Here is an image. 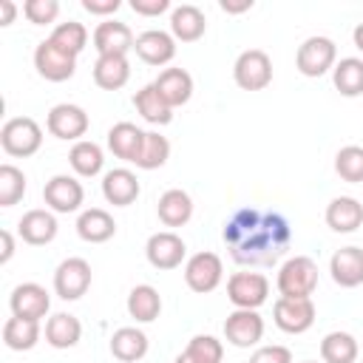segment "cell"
<instances>
[{"label":"cell","instance_id":"cell-1","mask_svg":"<svg viewBox=\"0 0 363 363\" xmlns=\"http://www.w3.org/2000/svg\"><path fill=\"white\" fill-rule=\"evenodd\" d=\"M221 238L230 250V258L241 267H272L286 255L292 244V227L286 216L275 210L238 207L230 221H224Z\"/></svg>","mask_w":363,"mask_h":363},{"label":"cell","instance_id":"cell-2","mask_svg":"<svg viewBox=\"0 0 363 363\" xmlns=\"http://www.w3.org/2000/svg\"><path fill=\"white\" fill-rule=\"evenodd\" d=\"M275 286L281 298H312L318 289V264L306 255H292L281 264Z\"/></svg>","mask_w":363,"mask_h":363},{"label":"cell","instance_id":"cell-3","mask_svg":"<svg viewBox=\"0 0 363 363\" xmlns=\"http://www.w3.org/2000/svg\"><path fill=\"white\" fill-rule=\"evenodd\" d=\"M0 145L14 159H28L43 145V128L31 116H14L0 128Z\"/></svg>","mask_w":363,"mask_h":363},{"label":"cell","instance_id":"cell-4","mask_svg":"<svg viewBox=\"0 0 363 363\" xmlns=\"http://www.w3.org/2000/svg\"><path fill=\"white\" fill-rule=\"evenodd\" d=\"M227 298L235 309H258L269 298V278L264 272H233L227 278Z\"/></svg>","mask_w":363,"mask_h":363},{"label":"cell","instance_id":"cell-5","mask_svg":"<svg viewBox=\"0 0 363 363\" xmlns=\"http://www.w3.org/2000/svg\"><path fill=\"white\" fill-rule=\"evenodd\" d=\"M335 60H337V45L329 40V37H306L301 45H298V54H295V68L303 74V77H323L326 71L335 68Z\"/></svg>","mask_w":363,"mask_h":363},{"label":"cell","instance_id":"cell-6","mask_svg":"<svg viewBox=\"0 0 363 363\" xmlns=\"http://www.w3.org/2000/svg\"><path fill=\"white\" fill-rule=\"evenodd\" d=\"M233 79L244 91H264L272 82V60L261 48H247L233 65Z\"/></svg>","mask_w":363,"mask_h":363},{"label":"cell","instance_id":"cell-7","mask_svg":"<svg viewBox=\"0 0 363 363\" xmlns=\"http://www.w3.org/2000/svg\"><path fill=\"white\" fill-rule=\"evenodd\" d=\"M272 320L286 335H303L315 323L312 298H278L272 303Z\"/></svg>","mask_w":363,"mask_h":363},{"label":"cell","instance_id":"cell-8","mask_svg":"<svg viewBox=\"0 0 363 363\" xmlns=\"http://www.w3.org/2000/svg\"><path fill=\"white\" fill-rule=\"evenodd\" d=\"M221 278H224V264L216 252H207V250L196 252L184 264V284L199 295L213 292L221 284Z\"/></svg>","mask_w":363,"mask_h":363},{"label":"cell","instance_id":"cell-9","mask_svg":"<svg viewBox=\"0 0 363 363\" xmlns=\"http://www.w3.org/2000/svg\"><path fill=\"white\" fill-rule=\"evenodd\" d=\"M88 113L85 108L79 105H71V102H60L48 111V119H45V128L51 136L57 139H65V142H79L85 133H88Z\"/></svg>","mask_w":363,"mask_h":363},{"label":"cell","instance_id":"cell-10","mask_svg":"<svg viewBox=\"0 0 363 363\" xmlns=\"http://www.w3.org/2000/svg\"><path fill=\"white\" fill-rule=\"evenodd\" d=\"M34 68H37V74H40L43 79H48V82H65V79H71L74 71H77V57L65 54V51L57 48L51 40H43V43H37V48H34Z\"/></svg>","mask_w":363,"mask_h":363},{"label":"cell","instance_id":"cell-11","mask_svg":"<svg viewBox=\"0 0 363 363\" xmlns=\"http://www.w3.org/2000/svg\"><path fill=\"white\" fill-rule=\"evenodd\" d=\"M91 286V264L85 258H65L57 269H54V292L62 301H77L88 292Z\"/></svg>","mask_w":363,"mask_h":363},{"label":"cell","instance_id":"cell-12","mask_svg":"<svg viewBox=\"0 0 363 363\" xmlns=\"http://www.w3.org/2000/svg\"><path fill=\"white\" fill-rule=\"evenodd\" d=\"M145 255H147L150 267H156V269H176V267H182V261L187 255V244L173 230H162L147 238Z\"/></svg>","mask_w":363,"mask_h":363},{"label":"cell","instance_id":"cell-13","mask_svg":"<svg viewBox=\"0 0 363 363\" xmlns=\"http://www.w3.org/2000/svg\"><path fill=\"white\" fill-rule=\"evenodd\" d=\"M224 337L235 349H250L264 337V318L258 309H235L224 320Z\"/></svg>","mask_w":363,"mask_h":363},{"label":"cell","instance_id":"cell-14","mask_svg":"<svg viewBox=\"0 0 363 363\" xmlns=\"http://www.w3.org/2000/svg\"><path fill=\"white\" fill-rule=\"evenodd\" d=\"M43 199H45L51 213H74V210H79V204L85 199V190H82V184L74 176L57 173V176H51L45 182Z\"/></svg>","mask_w":363,"mask_h":363},{"label":"cell","instance_id":"cell-15","mask_svg":"<svg viewBox=\"0 0 363 363\" xmlns=\"http://www.w3.org/2000/svg\"><path fill=\"white\" fill-rule=\"evenodd\" d=\"M9 306H11V315L17 318H31V320H40L48 315L51 309V298L45 292V286L34 284V281H26V284H17L9 295Z\"/></svg>","mask_w":363,"mask_h":363},{"label":"cell","instance_id":"cell-16","mask_svg":"<svg viewBox=\"0 0 363 363\" xmlns=\"http://www.w3.org/2000/svg\"><path fill=\"white\" fill-rule=\"evenodd\" d=\"M133 43H136L133 31L119 20H105V23H99L94 28V48H96L99 57H111V54L128 57Z\"/></svg>","mask_w":363,"mask_h":363},{"label":"cell","instance_id":"cell-17","mask_svg":"<svg viewBox=\"0 0 363 363\" xmlns=\"http://www.w3.org/2000/svg\"><path fill=\"white\" fill-rule=\"evenodd\" d=\"M133 51L147 65H167L176 57V40H173V34H167L162 28H147L136 37Z\"/></svg>","mask_w":363,"mask_h":363},{"label":"cell","instance_id":"cell-18","mask_svg":"<svg viewBox=\"0 0 363 363\" xmlns=\"http://www.w3.org/2000/svg\"><path fill=\"white\" fill-rule=\"evenodd\" d=\"M139 179L128 167H113L102 176V196L113 207H130L139 199Z\"/></svg>","mask_w":363,"mask_h":363},{"label":"cell","instance_id":"cell-19","mask_svg":"<svg viewBox=\"0 0 363 363\" xmlns=\"http://www.w3.org/2000/svg\"><path fill=\"white\" fill-rule=\"evenodd\" d=\"M57 230H60V224H57V216L51 213V210H28L23 218H20V224H17V233H20V238L26 241V244H31V247H43V244H51L54 238H57Z\"/></svg>","mask_w":363,"mask_h":363},{"label":"cell","instance_id":"cell-20","mask_svg":"<svg viewBox=\"0 0 363 363\" xmlns=\"http://www.w3.org/2000/svg\"><path fill=\"white\" fill-rule=\"evenodd\" d=\"M332 281L343 289H354L363 284V250L360 247H340L329 261Z\"/></svg>","mask_w":363,"mask_h":363},{"label":"cell","instance_id":"cell-21","mask_svg":"<svg viewBox=\"0 0 363 363\" xmlns=\"http://www.w3.org/2000/svg\"><path fill=\"white\" fill-rule=\"evenodd\" d=\"M77 235L88 244H105L116 235V221L108 210L102 207H91V210H82L79 218H77Z\"/></svg>","mask_w":363,"mask_h":363},{"label":"cell","instance_id":"cell-22","mask_svg":"<svg viewBox=\"0 0 363 363\" xmlns=\"http://www.w3.org/2000/svg\"><path fill=\"white\" fill-rule=\"evenodd\" d=\"M153 85H156V91L162 94V99L170 108H179L184 102H190V96H193V77L184 68H164V71H159Z\"/></svg>","mask_w":363,"mask_h":363},{"label":"cell","instance_id":"cell-23","mask_svg":"<svg viewBox=\"0 0 363 363\" xmlns=\"http://www.w3.org/2000/svg\"><path fill=\"white\" fill-rule=\"evenodd\" d=\"M142 142H145V130L136 128L133 122H116L108 130V147L116 159H125V162L136 164V159L142 153Z\"/></svg>","mask_w":363,"mask_h":363},{"label":"cell","instance_id":"cell-24","mask_svg":"<svg viewBox=\"0 0 363 363\" xmlns=\"http://www.w3.org/2000/svg\"><path fill=\"white\" fill-rule=\"evenodd\" d=\"M204 28H207V20H204V11L199 6H176L173 14H170V34L173 40H182V43H196L204 37Z\"/></svg>","mask_w":363,"mask_h":363},{"label":"cell","instance_id":"cell-25","mask_svg":"<svg viewBox=\"0 0 363 363\" xmlns=\"http://www.w3.org/2000/svg\"><path fill=\"white\" fill-rule=\"evenodd\" d=\"M156 213L164 227H184L193 216V199H190V193H184L179 187H170L159 196Z\"/></svg>","mask_w":363,"mask_h":363},{"label":"cell","instance_id":"cell-26","mask_svg":"<svg viewBox=\"0 0 363 363\" xmlns=\"http://www.w3.org/2000/svg\"><path fill=\"white\" fill-rule=\"evenodd\" d=\"M326 224L335 233H354L363 224V204L352 196H337L326 204Z\"/></svg>","mask_w":363,"mask_h":363},{"label":"cell","instance_id":"cell-27","mask_svg":"<svg viewBox=\"0 0 363 363\" xmlns=\"http://www.w3.org/2000/svg\"><path fill=\"white\" fill-rule=\"evenodd\" d=\"M147 335L136 326H122L111 335V354L122 363H136L147 354Z\"/></svg>","mask_w":363,"mask_h":363},{"label":"cell","instance_id":"cell-28","mask_svg":"<svg viewBox=\"0 0 363 363\" xmlns=\"http://www.w3.org/2000/svg\"><path fill=\"white\" fill-rule=\"evenodd\" d=\"M128 79H130V62H128V57H119V54L96 57V62H94V82L102 91H119V88L128 85Z\"/></svg>","mask_w":363,"mask_h":363},{"label":"cell","instance_id":"cell-29","mask_svg":"<svg viewBox=\"0 0 363 363\" xmlns=\"http://www.w3.org/2000/svg\"><path fill=\"white\" fill-rule=\"evenodd\" d=\"M82 337V323L77 315L68 312H57L45 320V343L54 349H71L77 346Z\"/></svg>","mask_w":363,"mask_h":363},{"label":"cell","instance_id":"cell-30","mask_svg":"<svg viewBox=\"0 0 363 363\" xmlns=\"http://www.w3.org/2000/svg\"><path fill=\"white\" fill-rule=\"evenodd\" d=\"M133 108H136V113H139L145 122H150V125H167V122L173 119V108L162 99V94L156 91L153 82L145 85V88H139V91L133 94Z\"/></svg>","mask_w":363,"mask_h":363},{"label":"cell","instance_id":"cell-31","mask_svg":"<svg viewBox=\"0 0 363 363\" xmlns=\"http://www.w3.org/2000/svg\"><path fill=\"white\" fill-rule=\"evenodd\" d=\"M162 312V295L156 286L150 284H139L128 292V315L136 320V323H150L156 320Z\"/></svg>","mask_w":363,"mask_h":363},{"label":"cell","instance_id":"cell-32","mask_svg":"<svg viewBox=\"0 0 363 363\" xmlns=\"http://www.w3.org/2000/svg\"><path fill=\"white\" fill-rule=\"evenodd\" d=\"M40 340V320H31V318H17L11 315L3 326V343L11 349V352H28L34 349Z\"/></svg>","mask_w":363,"mask_h":363},{"label":"cell","instance_id":"cell-33","mask_svg":"<svg viewBox=\"0 0 363 363\" xmlns=\"http://www.w3.org/2000/svg\"><path fill=\"white\" fill-rule=\"evenodd\" d=\"M68 162H71V167H74L77 176L91 179V176H96V173L102 170L105 156H102V147H99L96 142L79 139V142H74V147H71V153H68Z\"/></svg>","mask_w":363,"mask_h":363},{"label":"cell","instance_id":"cell-34","mask_svg":"<svg viewBox=\"0 0 363 363\" xmlns=\"http://www.w3.org/2000/svg\"><path fill=\"white\" fill-rule=\"evenodd\" d=\"M332 82L343 96H360L363 94V60L343 57L332 68Z\"/></svg>","mask_w":363,"mask_h":363},{"label":"cell","instance_id":"cell-35","mask_svg":"<svg viewBox=\"0 0 363 363\" xmlns=\"http://www.w3.org/2000/svg\"><path fill=\"white\" fill-rule=\"evenodd\" d=\"M320 360L323 363H354L357 360V340L349 332H329L320 340Z\"/></svg>","mask_w":363,"mask_h":363},{"label":"cell","instance_id":"cell-36","mask_svg":"<svg viewBox=\"0 0 363 363\" xmlns=\"http://www.w3.org/2000/svg\"><path fill=\"white\" fill-rule=\"evenodd\" d=\"M48 40H51L57 48H62L65 54L79 57L82 48L88 45V28H85L82 23H77V20H65V23H57V26H54V31H51Z\"/></svg>","mask_w":363,"mask_h":363},{"label":"cell","instance_id":"cell-37","mask_svg":"<svg viewBox=\"0 0 363 363\" xmlns=\"http://www.w3.org/2000/svg\"><path fill=\"white\" fill-rule=\"evenodd\" d=\"M170 159V142L156 133V130H145V142H142V153L136 159V167L142 170H156Z\"/></svg>","mask_w":363,"mask_h":363},{"label":"cell","instance_id":"cell-38","mask_svg":"<svg viewBox=\"0 0 363 363\" xmlns=\"http://www.w3.org/2000/svg\"><path fill=\"white\" fill-rule=\"evenodd\" d=\"M335 173L349 184H360L363 182V147L360 145L340 147L335 156Z\"/></svg>","mask_w":363,"mask_h":363},{"label":"cell","instance_id":"cell-39","mask_svg":"<svg viewBox=\"0 0 363 363\" xmlns=\"http://www.w3.org/2000/svg\"><path fill=\"white\" fill-rule=\"evenodd\" d=\"M26 196V176L14 164H0V207H14Z\"/></svg>","mask_w":363,"mask_h":363},{"label":"cell","instance_id":"cell-40","mask_svg":"<svg viewBox=\"0 0 363 363\" xmlns=\"http://www.w3.org/2000/svg\"><path fill=\"white\" fill-rule=\"evenodd\" d=\"M184 354H187L190 360H196V363H221L224 346H221V340L213 337V335H196V337H190V343L184 346Z\"/></svg>","mask_w":363,"mask_h":363},{"label":"cell","instance_id":"cell-41","mask_svg":"<svg viewBox=\"0 0 363 363\" xmlns=\"http://www.w3.org/2000/svg\"><path fill=\"white\" fill-rule=\"evenodd\" d=\"M23 14H26V20L34 23V26H48V23L57 20L60 3H57V0H26V3H23Z\"/></svg>","mask_w":363,"mask_h":363},{"label":"cell","instance_id":"cell-42","mask_svg":"<svg viewBox=\"0 0 363 363\" xmlns=\"http://www.w3.org/2000/svg\"><path fill=\"white\" fill-rule=\"evenodd\" d=\"M250 363H292V352L286 346H258L252 354H250Z\"/></svg>","mask_w":363,"mask_h":363},{"label":"cell","instance_id":"cell-43","mask_svg":"<svg viewBox=\"0 0 363 363\" xmlns=\"http://www.w3.org/2000/svg\"><path fill=\"white\" fill-rule=\"evenodd\" d=\"M130 9L142 17H159L162 11L170 9V0H130Z\"/></svg>","mask_w":363,"mask_h":363},{"label":"cell","instance_id":"cell-44","mask_svg":"<svg viewBox=\"0 0 363 363\" xmlns=\"http://www.w3.org/2000/svg\"><path fill=\"white\" fill-rule=\"evenodd\" d=\"M119 0H82V9L88 11V14H99V17H105V14H116L119 11Z\"/></svg>","mask_w":363,"mask_h":363},{"label":"cell","instance_id":"cell-45","mask_svg":"<svg viewBox=\"0 0 363 363\" xmlns=\"http://www.w3.org/2000/svg\"><path fill=\"white\" fill-rule=\"evenodd\" d=\"M0 241H3V252H0V264H9L14 255V238L9 230H0Z\"/></svg>","mask_w":363,"mask_h":363},{"label":"cell","instance_id":"cell-46","mask_svg":"<svg viewBox=\"0 0 363 363\" xmlns=\"http://www.w3.org/2000/svg\"><path fill=\"white\" fill-rule=\"evenodd\" d=\"M218 6H221V11H227V14H241V11H250V9H252V0H241V3L221 0Z\"/></svg>","mask_w":363,"mask_h":363},{"label":"cell","instance_id":"cell-47","mask_svg":"<svg viewBox=\"0 0 363 363\" xmlns=\"http://www.w3.org/2000/svg\"><path fill=\"white\" fill-rule=\"evenodd\" d=\"M0 11H3V17H0V26H11V23H14V14H17L14 3H11V0H0Z\"/></svg>","mask_w":363,"mask_h":363},{"label":"cell","instance_id":"cell-48","mask_svg":"<svg viewBox=\"0 0 363 363\" xmlns=\"http://www.w3.org/2000/svg\"><path fill=\"white\" fill-rule=\"evenodd\" d=\"M352 40H354V45L363 51V23H357V26H354V31H352Z\"/></svg>","mask_w":363,"mask_h":363},{"label":"cell","instance_id":"cell-49","mask_svg":"<svg viewBox=\"0 0 363 363\" xmlns=\"http://www.w3.org/2000/svg\"><path fill=\"white\" fill-rule=\"evenodd\" d=\"M173 363H196V360H190V357H187V354H184V352H182V354H179V357H176V360H173Z\"/></svg>","mask_w":363,"mask_h":363},{"label":"cell","instance_id":"cell-50","mask_svg":"<svg viewBox=\"0 0 363 363\" xmlns=\"http://www.w3.org/2000/svg\"><path fill=\"white\" fill-rule=\"evenodd\" d=\"M303 363H318V360H303Z\"/></svg>","mask_w":363,"mask_h":363}]
</instances>
